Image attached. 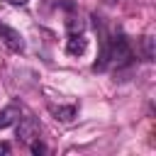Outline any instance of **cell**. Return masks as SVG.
Segmentation results:
<instances>
[{
  "instance_id": "obj_1",
  "label": "cell",
  "mask_w": 156,
  "mask_h": 156,
  "mask_svg": "<svg viewBox=\"0 0 156 156\" xmlns=\"http://www.w3.org/2000/svg\"><path fill=\"white\" fill-rule=\"evenodd\" d=\"M134 61V51L127 41V37L119 32V34H112L102 39V51L98 56V61L93 63V71H107V68H124Z\"/></svg>"
},
{
  "instance_id": "obj_2",
  "label": "cell",
  "mask_w": 156,
  "mask_h": 156,
  "mask_svg": "<svg viewBox=\"0 0 156 156\" xmlns=\"http://www.w3.org/2000/svg\"><path fill=\"white\" fill-rule=\"evenodd\" d=\"M66 27H68L66 51H68L71 56H80V54H85V49H88V39H85V34H83V24H80V22L76 24V20H68Z\"/></svg>"
},
{
  "instance_id": "obj_3",
  "label": "cell",
  "mask_w": 156,
  "mask_h": 156,
  "mask_svg": "<svg viewBox=\"0 0 156 156\" xmlns=\"http://www.w3.org/2000/svg\"><path fill=\"white\" fill-rule=\"evenodd\" d=\"M39 132H41V124H39L37 117H32V115L17 117V139H20V141H27V144H29L32 139L39 136Z\"/></svg>"
},
{
  "instance_id": "obj_4",
  "label": "cell",
  "mask_w": 156,
  "mask_h": 156,
  "mask_svg": "<svg viewBox=\"0 0 156 156\" xmlns=\"http://www.w3.org/2000/svg\"><path fill=\"white\" fill-rule=\"evenodd\" d=\"M0 37H2V41L7 44L10 51H22L24 49V39H22V34L17 29H12L7 24H0Z\"/></svg>"
},
{
  "instance_id": "obj_5",
  "label": "cell",
  "mask_w": 156,
  "mask_h": 156,
  "mask_svg": "<svg viewBox=\"0 0 156 156\" xmlns=\"http://www.w3.org/2000/svg\"><path fill=\"white\" fill-rule=\"evenodd\" d=\"M17 117H20V105H7V107H2V110H0V129L15 124Z\"/></svg>"
},
{
  "instance_id": "obj_6",
  "label": "cell",
  "mask_w": 156,
  "mask_h": 156,
  "mask_svg": "<svg viewBox=\"0 0 156 156\" xmlns=\"http://www.w3.org/2000/svg\"><path fill=\"white\" fill-rule=\"evenodd\" d=\"M49 112L58 119V122H71L76 117V105H66V107H56V105H49Z\"/></svg>"
},
{
  "instance_id": "obj_7",
  "label": "cell",
  "mask_w": 156,
  "mask_h": 156,
  "mask_svg": "<svg viewBox=\"0 0 156 156\" xmlns=\"http://www.w3.org/2000/svg\"><path fill=\"white\" fill-rule=\"evenodd\" d=\"M141 56H144V61H154V39L151 37H141Z\"/></svg>"
},
{
  "instance_id": "obj_8",
  "label": "cell",
  "mask_w": 156,
  "mask_h": 156,
  "mask_svg": "<svg viewBox=\"0 0 156 156\" xmlns=\"http://www.w3.org/2000/svg\"><path fill=\"white\" fill-rule=\"evenodd\" d=\"M29 151L39 156V154H46V146H44V144L39 141V136H37V139H32V141H29Z\"/></svg>"
},
{
  "instance_id": "obj_9",
  "label": "cell",
  "mask_w": 156,
  "mask_h": 156,
  "mask_svg": "<svg viewBox=\"0 0 156 156\" xmlns=\"http://www.w3.org/2000/svg\"><path fill=\"white\" fill-rule=\"evenodd\" d=\"M10 151H12V146L7 141H0V154H10Z\"/></svg>"
},
{
  "instance_id": "obj_10",
  "label": "cell",
  "mask_w": 156,
  "mask_h": 156,
  "mask_svg": "<svg viewBox=\"0 0 156 156\" xmlns=\"http://www.w3.org/2000/svg\"><path fill=\"white\" fill-rule=\"evenodd\" d=\"M7 2H10V5H17V7H22V5H27L29 0H7Z\"/></svg>"
}]
</instances>
